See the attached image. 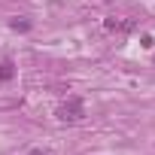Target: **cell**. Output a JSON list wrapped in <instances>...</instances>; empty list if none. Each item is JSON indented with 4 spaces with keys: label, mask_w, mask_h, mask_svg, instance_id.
Masks as SVG:
<instances>
[{
    "label": "cell",
    "mask_w": 155,
    "mask_h": 155,
    "mask_svg": "<svg viewBox=\"0 0 155 155\" xmlns=\"http://www.w3.org/2000/svg\"><path fill=\"white\" fill-rule=\"evenodd\" d=\"M61 122H79L82 116H85V107H82V101L79 97H70V101H64L61 107H58V113H55Z\"/></svg>",
    "instance_id": "1"
},
{
    "label": "cell",
    "mask_w": 155,
    "mask_h": 155,
    "mask_svg": "<svg viewBox=\"0 0 155 155\" xmlns=\"http://www.w3.org/2000/svg\"><path fill=\"white\" fill-rule=\"evenodd\" d=\"M104 25H107V31H116V34H131L134 31V21L131 18H107Z\"/></svg>",
    "instance_id": "2"
},
{
    "label": "cell",
    "mask_w": 155,
    "mask_h": 155,
    "mask_svg": "<svg viewBox=\"0 0 155 155\" xmlns=\"http://www.w3.org/2000/svg\"><path fill=\"white\" fill-rule=\"evenodd\" d=\"M12 76H15V64L9 58H3V61H0V82H9Z\"/></svg>",
    "instance_id": "3"
},
{
    "label": "cell",
    "mask_w": 155,
    "mask_h": 155,
    "mask_svg": "<svg viewBox=\"0 0 155 155\" xmlns=\"http://www.w3.org/2000/svg\"><path fill=\"white\" fill-rule=\"evenodd\" d=\"M9 25H12V31H31V21H25V18H21V21H18V18H12Z\"/></svg>",
    "instance_id": "4"
},
{
    "label": "cell",
    "mask_w": 155,
    "mask_h": 155,
    "mask_svg": "<svg viewBox=\"0 0 155 155\" xmlns=\"http://www.w3.org/2000/svg\"><path fill=\"white\" fill-rule=\"evenodd\" d=\"M31 155H46V152L43 149H31Z\"/></svg>",
    "instance_id": "5"
}]
</instances>
